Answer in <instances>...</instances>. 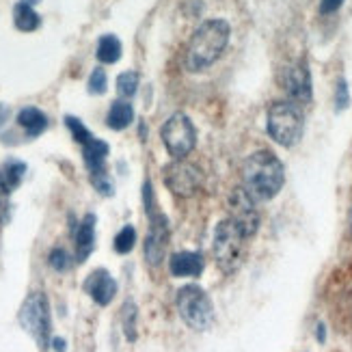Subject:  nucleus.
<instances>
[{"label": "nucleus", "instance_id": "obj_7", "mask_svg": "<svg viewBox=\"0 0 352 352\" xmlns=\"http://www.w3.org/2000/svg\"><path fill=\"white\" fill-rule=\"evenodd\" d=\"M160 134H162V143H164L166 151H169L175 160L186 158L195 149L197 130H195L188 115H184V113L171 115L169 119L164 121Z\"/></svg>", "mask_w": 352, "mask_h": 352}, {"label": "nucleus", "instance_id": "obj_21", "mask_svg": "<svg viewBox=\"0 0 352 352\" xmlns=\"http://www.w3.org/2000/svg\"><path fill=\"white\" fill-rule=\"evenodd\" d=\"M24 173H26V164L20 162V160H7V164L3 166V175H5L11 190L20 186Z\"/></svg>", "mask_w": 352, "mask_h": 352}, {"label": "nucleus", "instance_id": "obj_20", "mask_svg": "<svg viewBox=\"0 0 352 352\" xmlns=\"http://www.w3.org/2000/svg\"><path fill=\"white\" fill-rule=\"evenodd\" d=\"M65 126L69 128V132H72V136H74V141L78 143V145L85 147L89 141H94V134H91V132L87 130V126L82 124V121H80L78 117L67 115V117H65Z\"/></svg>", "mask_w": 352, "mask_h": 352}, {"label": "nucleus", "instance_id": "obj_18", "mask_svg": "<svg viewBox=\"0 0 352 352\" xmlns=\"http://www.w3.org/2000/svg\"><path fill=\"white\" fill-rule=\"evenodd\" d=\"M13 22H15V28H18V30H24V33H33V30L39 28L41 18H39V13L30 5L18 3V5L13 7Z\"/></svg>", "mask_w": 352, "mask_h": 352}, {"label": "nucleus", "instance_id": "obj_23", "mask_svg": "<svg viewBox=\"0 0 352 352\" xmlns=\"http://www.w3.org/2000/svg\"><path fill=\"white\" fill-rule=\"evenodd\" d=\"M121 322H124V333L130 342L136 340V305L132 300L124 302V309H121Z\"/></svg>", "mask_w": 352, "mask_h": 352}, {"label": "nucleus", "instance_id": "obj_16", "mask_svg": "<svg viewBox=\"0 0 352 352\" xmlns=\"http://www.w3.org/2000/svg\"><path fill=\"white\" fill-rule=\"evenodd\" d=\"M18 124L26 130L28 136H39L41 132H45L48 128V117H45L37 106H24V109L18 113Z\"/></svg>", "mask_w": 352, "mask_h": 352}, {"label": "nucleus", "instance_id": "obj_32", "mask_svg": "<svg viewBox=\"0 0 352 352\" xmlns=\"http://www.w3.org/2000/svg\"><path fill=\"white\" fill-rule=\"evenodd\" d=\"M318 342H324V324H318Z\"/></svg>", "mask_w": 352, "mask_h": 352}, {"label": "nucleus", "instance_id": "obj_4", "mask_svg": "<svg viewBox=\"0 0 352 352\" xmlns=\"http://www.w3.org/2000/svg\"><path fill=\"white\" fill-rule=\"evenodd\" d=\"M177 309L184 322L195 331H206L214 322V305L206 289L195 283L177 289Z\"/></svg>", "mask_w": 352, "mask_h": 352}, {"label": "nucleus", "instance_id": "obj_6", "mask_svg": "<svg viewBox=\"0 0 352 352\" xmlns=\"http://www.w3.org/2000/svg\"><path fill=\"white\" fill-rule=\"evenodd\" d=\"M20 324L41 348L48 346L52 333V320H50L48 296L43 292H35L24 300L20 309Z\"/></svg>", "mask_w": 352, "mask_h": 352}, {"label": "nucleus", "instance_id": "obj_22", "mask_svg": "<svg viewBox=\"0 0 352 352\" xmlns=\"http://www.w3.org/2000/svg\"><path fill=\"white\" fill-rule=\"evenodd\" d=\"M117 91L124 98H132L139 91V74L136 72H121L117 76Z\"/></svg>", "mask_w": 352, "mask_h": 352}, {"label": "nucleus", "instance_id": "obj_8", "mask_svg": "<svg viewBox=\"0 0 352 352\" xmlns=\"http://www.w3.org/2000/svg\"><path fill=\"white\" fill-rule=\"evenodd\" d=\"M164 184L177 197H192L204 184V173L197 164L188 160H173L164 166Z\"/></svg>", "mask_w": 352, "mask_h": 352}, {"label": "nucleus", "instance_id": "obj_30", "mask_svg": "<svg viewBox=\"0 0 352 352\" xmlns=\"http://www.w3.org/2000/svg\"><path fill=\"white\" fill-rule=\"evenodd\" d=\"M9 117H11V109H9L7 104H3V102H0V130L5 128V124H7V121H9Z\"/></svg>", "mask_w": 352, "mask_h": 352}, {"label": "nucleus", "instance_id": "obj_29", "mask_svg": "<svg viewBox=\"0 0 352 352\" xmlns=\"http://www.w3.org/2000/svg\"><path fill=\"white\" fill-rule=\"evenodd\" d=\"M342 5H344V0H322V3H320V11H322V13H335Z\"/></svg>", "mask_w": 352, "mask_h": 352}, {"label": "nucleus", "instance_id": "obj_24", "mask_svg": "<svg viewBox=\"0 0 352 352\" xmlns=\"http://www.w3.org/2000/svg\"><path fill=\"white\" fill-rule=\"evenodd\" d=\"M134 242H136V229L132 225H126L121 232L115 236V251L126 255L134 249Z\"/></svg>", "mask_w": 352, "mask_h": 352}, {"label": "nucleus", "instance_id": "obj_13", "mask_svg": "<svg viewBox=\"0 0 352 352\" xmlns=\"http://www.w3.org/2000/svg\"><path fill=\"white\" fill-rule=\"evenodd\" d=\"M169 270L173 277H199L204 272V255L192 251L173 253L169 259Z\"/></svg>", "mask_w": 352, "mask_h": 352}, {"label": "nucleus", "instance_id": "obj_33", "mask_svg": "<svg viewBox=\"0 0 352 352\" xmlns=\"http://www.w3.org/2000/svg\"><path fill=\"white\" fill-rule=\"evenodd\" d=\"M20 3H24V5H30V7H33V5L41 3V0H20Z\"/></svg>", "mask_w": 352, "mask_h": 352}, {"label": "nucleus", "instance_id": "obj_31", "mask_svg": "<svg viewBox=\"0 0 352 352\" xmlns=\"http://www.w3.org/2000/svg\"><path fill=\"white\" fill-rule=\"evenodd\" d=\"M52 348H54L56 352H65L67 344H65V340H60V338H54V340H52Z\"/></svg>", "mask_w": 352, "mask_h": 352}, {"label": "nucleus", "instance_id": "obj_17", "mask_svg": "<svg viewBox=\"0 0 352 352\" xmlns=\"http://www.w3.org/2000/svg\"><path fill=\"white\" fill-rule=\"evenodd\" d=\"M134 119V109L132 104L126 102V100H115L111 104V111L106 115V126L111 130H126Z\"/></svg>", "mask_w": 352, "mask_h": 352}, {"label": "nucleus", "instance_id": "obj_27", "mask_svg": "<svg viewBox=\"0 0 352 352\" xmlns=\"http://www.w3.org/2000/svg\"><path fill=\"white\" fill-rule=\"evenodd\" d=\"M48 264L56 270V272H65L69 266H72V259L67 255L65 249H54L48 257Z\"/></svg>", "mask_w": 352, "mask_h": 352}, {"label": "nucleus", "instance_id": "obj_14", "mask_svg": "<svg viewBox=\"0 0 352 352\" xmlns=\"http://www.w3.org/2000/svg\"><path fill=\"white\" fill-rule=\"evenodd\" d=\"M76 259L78 262H87L89 255L96 249V214H87L80 221L78 229H76Z\"/></svg>", "mask_w": 352, "mask_h": 352}, {"label": "nucleus", "instance_id": "obj_25", "mask_svg": "<svg viewBox=\"0 0 352 352\" xmlns=\"http://www.w3.org/2000/svg\"><path fill=\"white\" fill-rule=\"evenodd\" d=\"M87 87H89L91 96H104L106 89H109V76H106V72L102 67H96L89 76V85Z\"/></svg>", "mask_w": 352, "mask_h": 352}, {"label": "nucleus", "instance_id": "obj_34", "mask_svg": "<svg viewBox=\"0 0 352 352\" xmlns=\"http://www.w3.org/2000/svg\"><path fill=\"white\" fill-rule=\"evenodd\" d=\"M350 229H352V217H350Z\"/></svg>", "mask_w": 352, "mask_h": 352}, {"label": "nucleus", "instance_id": "obj_10", "mask_svg": "<svg viewBox=\"0 0 352 352\" xmlns=\"http://www.w3.org/2000/svg\"><path fill=\"white\" fill-rule=\"evenodd\" d=\"M257 201L247 195L244 188H236L229 197V210H232V221L240 227L244 238H253L259 229V212L255 208Z\"/></svg>", "mask_w": 352, "mask_h": 352}, {"label": "nucleus", "instance_id": "obj_11", "mask_svg": "<svg viewBox=\"0 0 352 352\" xmlns=\"http://www.w3.org/2000/svg\"><path fill=\"white\" fill-rule=\"evenodd\" d=\"M281 87L287 91V96L292 98L294 102H309L311 100V74L309 67L305 63H294V65H287L281 76Z\"/></svg>", "mask_w": 352, "mask_h": 352}, {"label": "nucleus", "instance_id": "obj_12", "mask_svg": "<svg viewBox=\"0 0 352 352\" xmlns=\"http://www.w3.org/2000/svg\"><path fill=\"white\" fill-rule=\"evenodd\" d=\"M85 289L87 294L94 298L98 305H102V307H106V305H111V300L115 298L117 294V281L111 277L109 270H96L91 272L87 277V283H85Z\"/></svg>", "mask_w": 352, "mask_h": 352}, {"label": "nucleus", "instance_id": "obj_28", "mask_svg": "<svg viewBox=\"0 0 352 352\" xmlns=\"http://www.w3.org/2000/svg\"><path fill=\"white\" fill-rule=\"evenodd\" d=\"M348 104H350L348 82L342 78V80L338 82V96H335V106H338V111H344V109H348Z\"/></svg>", "mask_w": 352, "mask_h": 352}, {"label": "nucleus", "instance_id": "obj_26", "mask_svg": "<svg viewBox=\"0 0 352 352\" xmlns=\"http://www.w3.org/2000/svg\"><path fill=\"white\" fill-rule=\"evenodd\" d=\"M9 195H11V188H9L3 171H0V223L9 221Z\"/></svg>", "mask_w": 352, "mask_h": 352}, {"label": "nucleus", "instance_id": "obj_19", "mask_svg": "<svg viewBox=\"0 0 352 352\" xmlns=\"http://www.w3.org/2000/svg\"><path fill=\"white\" fill-rule=\"evenodd\" d=\"M121 52H124V48H121V41L117 35H102L100 37L96 54L102 63H106V65L117 63V60L121 58Z\"/></svg>", "mask_w": 352, "mask_h": 352}, {"label": "nucleus", "instance_id": "obj_9", "mask_svg": "<svg viewBox=\"0 0 352 352\" xmlns=\"http://www.w3.org/2000/svg\"><path fill=\"white\" fill-rule=\"evenodd\" d=\"M149 217V232L145 238V259L151 266H160L164 253H166V242H169V221L164 214H160L158 208L147 212Z\"/></svg>", "mask_w": 352, "mask_h": 352}, {"label": "nucleus", "instance_id": "obj_15", "mask_svg": "<svg viewBox=\"0 0 352 352\" xmlns=\"http://www.w3.org/2000/svg\"><path fill=\"white\" fill-rule=\"evenodd\" d=\"M106 156H109V145L100 139L89 141L82 147V158H85V164H87L91 177H98V175L106 173Z\"/></svg>", "mask_w": 352, "mask_h": 352}, {"label": "nucleus", "instance_id": "obj_1", "mask_svg": "<svg viewBox=\"0 0 352 352\" xmlns=\"http://www.w3.org/2000/svg\"><path fill=\"white\" fill-rule=\"evenodd\" d=\"M285 171L281 160L272 151H255L242 164V188L253 201H268L283 188Z\"/></svg>", "mask_w": 352, "mask_h": 352}, {"label": "nucleus", "instance_id": "obj_5", "mask_svg": "<svg viewBox=\"0 0 352 352\" xmlns=\"http://www.w3.org/2000/svg\"><path fill=\"white\" fill-rule=\"evenodd\" d=\"M244 234L240 232V227L232 221L225 219L217 225V232H214V242H212V251L217 264L223 268V272H234L244 255Z\"/></svg>", "mask_w": 352, "mask_h": 352}, {"label": "nucleus", "instance_id": "obj_2", "mask_svg": "<svg viewBox=\"0 0 352 352\" xmlns=\"http://www.w3.org/2000/svg\"><path fill=\"white\" fill-rule=\"evenodd\" d=\"M229 22L225 20H208L199 26L186 48V69L201 72L208 69L217 60L229 43Z\"/></svg>", "mask_w": 352, "mask_h": 352}, {"label": "nucleus", "instance_id": "obj_3", "mask_svg": "<svg viewBox=\"0 0 352 352\" xmlns=\"http://www.w3.org/2000/svg\"><path fill=\"white\" fill-rule=\"evenodd\" d=\"M305 132V119L296 104L277 102L268 111V134L274 143L283 147H294Z\"/></svg>", "mask_w": 352, "mask_h": 352}]
</instances>
